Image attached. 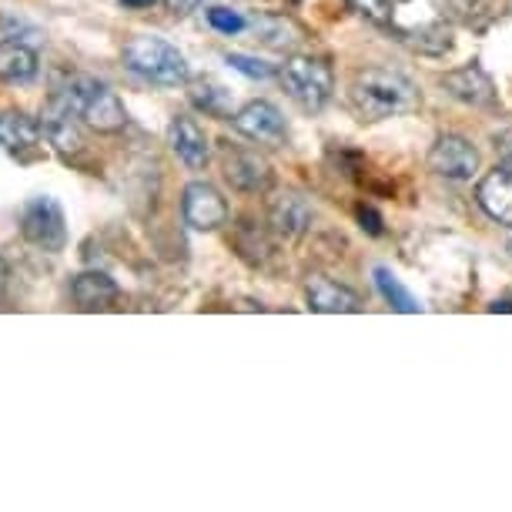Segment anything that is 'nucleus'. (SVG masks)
<instances>
[{"mask_svg":"<svg viewBox=\"0 0 512 512\" xmlns=\"http://www.w3.org/2000/svg\"><path fill=\"white\" fill-rule=\"evenodd\" d=\"M442 7H446V14L452 17V21L479 27L489 17L492 0H442Z\"/></svg>","mask_w":512,"mask_h":512,"instance_id":"nucleus-23","label":"nucleus"},{"mask_svg":"<svg viewBox=\"0 0 512 512\" xmlns=\"http://www.w3.org/2000/svg\"><path fill=\"white\" fill-rule=\"evenodd\" d=\"M21 235L41 251H64L67 245V218L64 208L51 195H37L21 208Z\"/></svg>","mask_w":512,"mask_h":512,"instance_id":"nucleus-5","label":"nucleus"},{"mask_svg":"<svg viewBox=\"0 0 512 512\" xmlns=\"http://www.w3.org/2000/svg\"><path fill=\"white\" fill-rule=\"evenodd\" d=\"M352 11H359L362 17H369L372 24L389 27L395 24V11H392V0H345Z\"/></svg>","mask_w":512,"mask_h":512,"instance_id":"nucleus-24","label":"nucleus"},{"mask_svg":"<svg viewBox=\"0 0 512 512\" xmlns=\"http://www.w3.org/2000/svg\"><path fill=\"white\" fill-rule=\"evenodd\" d=\"M292 4H298V0H292Z\"/></svg>","mask_w":512,"mask_h":512,"instance_id":"nucleus-32","label":"nucleus"},{"mask_svg":"<svg viewBox=\"0 0 512 512\" xmlns=\"http://www.w3.org/2000/svg\"><path fill=\"white\" fill-rule=\"evenodd\" d=\"M118 4H124L128 11H148V7H154V0H118Z\"/></svg>","mask_w":512,"mask_h":512,"instance_id":"nucleus-29","label":"nucleus"},{"mask_svg":"<svg viewBox=\"0 0 512 512\" xmlns=\"http://www.w3.org/2000/svg\"><path fill=\"white\" fill-rule=\"evenodd\" d=\"M442 88L456 101L469 104V108H492L496 104V84H492V77L479 64H466L449 71L442 77Z\"/></svg>","mask_w":512,"mask_h":512,"instance_id":"nucleus-10","label":"nucleus"},{"mask_svg":"<svg viewBox=\"0 0 512 512\" xmlns=\"http://www.w3.org/2000/svg\"><path fill=\"white\" fill-rule=\"evenodd\" d=\"M191 104H195L198 111L211 114V118H231V91L225 84L211 81V77L191 81Z\"/></svg>","mask_w":512,"mask_h":512,"instance_id":"nucleus-19","label":"nucleus"},{"mask_svg":"<svg viewBox=\"0 0 512 512\" xmlns=\"http://www.w3.org/2000/svg\"><path fill=\"white\" fill-rule=\"evenodd\" d=\"M429 168L449 181H466L476 175L479 151L466 138H459V134H442L429 151Z\"/></svg>","mask_w":512,"mask_h":512,"instance_id":"nucleus-8","label":"nucleus"},{"mask_svg":"<svg viewBox=\"0 0 512 512\" xmlns=\"http://www.w3.org/2000/svg\"><path fill=\"white\" fill-rule=\"evenodd\" d=\"M54 104L64 111H71L77 121H84L88 128L101 134H114L128 124V111H124L121 98L108 84H101L98 77L74 74L71 81L61 84L54 94Z\"/></svg>","mask_w":512,"mask_h":512,"instance_id":"nucleus-2","label":"nucleus"},{"mask_svg":"<svg viewBox=\"0 0 512 512\" xmlns=\"http://www.w3.org/2000/svg\"><path fill=\"white\" fill-rule=\"evenodd\" d=\"M305 302L312 312H322V315H349V312H359V295L352 288L332 282L325 275H312L305 282Z\"/></svg>","mask_w":512,"mask_h":512,"instance_id":"nucleus-12","label":"nucleus"},{"mask_svg":"<svg viewBox=\"0 0 512 512\" xmlns=\"http://www.w3.org/2000/svg\"><path fill=\"white\" fill-rule=\"evenodd\" d=\"M71 295L81 312H104L121 298V288L104 272H81L71 282Z\"/></svg>","mask_w":512,"mask_h":512,"instance_id":"nucleus-14","label":"nucleus"},{"mask_svg":"<svg viewBox=\"0 0 512 512\" xmlns=\"http://www.w3.org/2000/svg\"><path fill=\"white\" fill-rule=\"evenodd\" d=\"M44 138V124L24 111H0V148L11 154H24L37 148Z\"/></svg>","mask_w":512,"mask_h":512,"instance_id":"nucleus-15","label":"nucleus"},{"mask_svg":"<svg viewBox=\"0 0 512 512\" xmlns=\"http://www.w3.org/2000/svg\"><path fill=\"white\" fill-rule=\"evenodd\" d=\"M476 198H479L482 211H486L492 221L512 228V168L489 171V175L479 181Z\"/></svg>","mask_w":512,"mask_h":512,"instance_id":"nucleus-13","label":"nucleus"},{"mask_svg":"<svg viewBox=\"0 0 512 512\" xmlns=\"http://www.w3.org/2000/svg\"><path fill=\"white\" fill-rule=\"evenodd\" d=\"M181 215L185 225L195 231H215L228 221V201L221 198V191L208 181H191L181 195Z\"/></svg>","mask_w":512,"mask_h":512,"instance_id":"nucleus-7","label":"nucleus"},{"mask_svg":"<svg viewBox=\"0 0 512 512\" xmlns=\"http://www.w3.org/2000/svg\"><path fill=\"white\" fill-rule=\"evenodd\" d=\"M225 178L231 181V188L245 191V195L272 188V168L251 148H225Z\"/></svg>","mask_w":512,"mask_h":512,"instance_id":"nucleus-9","label":"nucleus"},{"mask_svg":"<svg viewBox=\"0 0 512 512\" xmlns=\"http://www.w3.org/2000/svg\"><path fill=\"white\" fill-rule=\"evenodd\" d=\"M168 141H171V151L178 154V161H185L191 171H201L208 164V138L201 131V124L188 114H178L171 118L168 124Z\"/></svg>","mask_w":512,"mask_h":512,"instance_id":"nucleus-11","label":"nucleus"},{"mask_svg":"<svg viewBox=\"0 0 512 512\" xmlns=\"http://www.w3.org/2000/svg\"><path fill=\"white\" fill-rule=\"evenodd\" d=\"M349 98L362 121H385L419 108V88L389 67H369V71L355 74Z\"/></svg>","mask_w":512,"mask_h":512,"instance_id":"nucleus-1","label":"nucleus"},{"mask_svg":"<svg viewBox=\"0 0 512 512\" xmlns=\"http://www.w3.org/2000/svg\"><path fill=\"white\" fill-rule=\"evenodd\" d=\"M278 77H282L285 91L292 94V101L302 104L305 111H322L335 88V74L328 57H315V54L288 57Z\"/></svg>","mask_w":512,"mask_h":512,"instance_id":"nucleus-4","label":"nucleus"},{"mask_svg":"<svg viewBox=\"0 0 512 512\" xmlns=\"http://www.w3.org/2000/svg\"><path fill=\"white\" fill-rule=\"evenodd\" d=\"M37 51H31L21 41H0V81L11 84H27L37 77Z\"/></svg>","mask_w":512,"mask_h":512,"instance_id":"nucleus-17","label":"nucleus"},{"mask_svg":"<svg viewBox=\"0 0 512 512\" xmlns=\"http://www.w3.org/2000/svg\"><path fill=\"white\" fill-rule=\"evenodd\" d=\"M402 41L412 44L415 51H422V54H442L452 47V34L442 21H432L419 27V31H402Z\"/></svg>","mask_w":512,"mask_h":512,"instance_id":"nucleus-22","label":"nucleus"},{"mask_svg":"<svg viewBox=\"0 0 512 512\" xmlns=\"http://www.w3.org/2000/svg\"><path fill=\"white\" fill-rule=\"evenodd\" d=\"M208 24L215 27V31H221V34H241L245 31V17L241 14H235V11H228V7H211L208 11Z\"/></svg>","mask_w":512,"mask_h":512,"instance_id":"nucleus-25","label":"nucleus"},{"mask_svg":"<svg viewBox=\"0 0 512 512\" xmlns=\"http://www.w3.org/2000/svg\"><path fill=\"white\" fill-rule=\"evenodd\" d=\"M251 27H255V34L262 37L268 47H278V51L295 47L298 41H302V31H298L292 21H285V17H258Z\"/></svg>","mask_w":512,"mask_h":512,"instance_id":"nucleus-21","label":"nucleus"},{"mask_svg":"<svg viewBox=\"0 0 512 512\" xmlns=\"http://www.w3.org/2000/svg\"><path fill=\"white\" fill-rule=\"evenodd\" d=\"M121 61L131 74H138L148 84H158V88H178V84L188 81L185 54L154 34H134L121 47Z\"/></svg>","mask_w":512,"mask_h":512,"instance_id":"nucleus-3","label":"nucleus"},{"mask_svg":"<svg viewBox=\"0 0 512 512\" xmlns=\"http://www.w3.org/2000/svg\"><path fill=\"white\" fill-rule=\"evenodd\" d=\"M238 134H245L248 141L262 144V148H282L288 141V128H285V118L275 104L268 101H248L235 118H231Z\"/></svg>","mask_w":512,"mask_h":512,"instance_id":"nucleus-6","label":"nucleus"},{"mask_svg":"<svg viewBox=\"0 0 512 512\" xmlns=\"http://www.w3.org/2000/svg\"><path fill=\"white\" fill-rule=\"evenodd\" d=\"M355 218H359L362 231H369V235H375V238L382 235V218H379V211H375L372 205H359V208H355Z\"/></svg>","mask_w":512,"mask_h":512,"instance_id":"nucleus-27","label":"nucleus"},{"mask_svg":"<svg viewBox=\"0 0 512 512\" xmlns=\"http://www.w3.org/2000/svg\"><path fill=\"white\" fill-rule=\"evenodd\" d=\"M44 134L51 138V144L64 154L67 161L77 158V154H84V138H81V131H77V124H74V114L57 108V104H54L51 118L44 121Z\"/></svg>","mask_w":512,"mask_h":512,"instance_id":"nucleus-18","label":"nucleus"},{"mask_svg":"<svg viewBox=\"0 0 512 512\" xmlns=\"http://www.w3.org/2000/svg\"><path fill=\"white\" fill-rule=\"evenodd\" d=\"M198 4H201V0H164V7H168V14H175V17L191 14Z\"/></svg>","mask_w":512,"mask_h":512,"instance_id":"nucleus-28","label":"nucleus"},{"mask_svg":"<svg viewBox=\"0 0 512 512\" xmlns=\"http://www.w3.org/2000/svg\"><path fill=\"white\" fill-rule=\"evenodd\" d=\"M268 218H272V228L282 238H302L312 225V208L298 195H278L268 208Z\"/></svg>","mask_w":512,"mask_h":512,"instance_id":"nucleus-16","label":"nucleus"},{"mask_svg":"<svg viewBox=\"0 0 512 512\" xmlns=\"http://www.w3.org/2000/svg\"><path fill=\"white\" fill-rule=\"evenodd\" d=\"M375 288L382 292V298L389 302L395 312H405V315H415V312H422V305H419V298H415L409 288H405L399 278H395L389 268L379 265L375 268Z\"/></svg>","mask_w":512,"mask_h":512,"instance_id":"nucleus-20","label":"nucleus"},{"mask_svg":"<svg viewBox=\"0 0 512 512\" xmlns=\"http://www.w3.org/2000/svg\"><path fill=\"white\" fill-rule=\"evenodd\" d=\"M228 64L235 67V71L241 74H248V77H272L275 74V67L272 64H265V61H258V57H248V54H228Z\"/></svg>","mask_w":512,"mask_h":512,"instance_id":"nucleus-26","label":"nucleus"},{"mask_svg":"<svg viewBox=\"0 0 512 512\" xmlns=\"http://www.w3.org/2000/svg\"><path fill=\"white\" fill-rule=\"evenodd\" d=\"M4 282H7V262L0 258V288H4Z\"/></svg>","mask_w":512,"mask_h":512,"instance_id":"nucleus-30","label":"nucleus"},{"mask_svg":"<svg viewBox=\"0 0 512 512\" xmlns=\"http://www.w3.org/2000/svg\"><path fill=\"white\" fill-rule=\"evenodd\" d=\"M509 255H512V241H509Z\"/></svg>","mask_w":512,"mask_h":512,"instance_id":"nucleus-31","label":"nucleus"}]
</instances>
